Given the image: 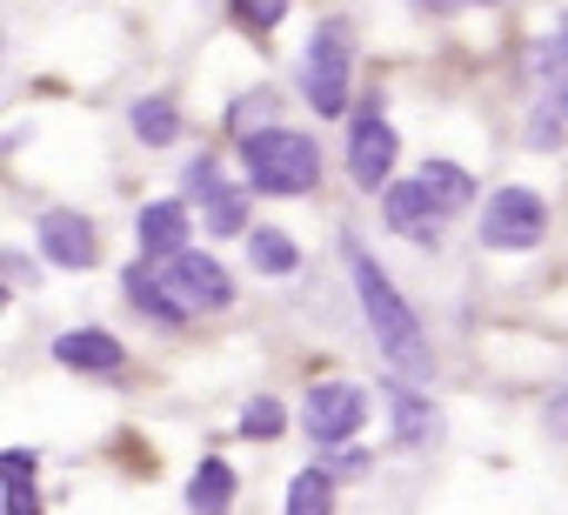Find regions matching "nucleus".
<instances>
[{"instance_id": "obj_1", "label": "nucleus", "mask_w": 568, "mask_h": 515, "mask_svg": "<svg viewBox=\"0 0 568 515\" xmlns=\"http://www.w3.org/2000/svg\"><path fill=\"white\" fill-rule=\"evenodd\" d=\"M342 262H348V282H355V295H362V315H368V329H375V349L388 355V368H395L402 382H428V375H435V355H428L422 315L402 302L395 275L375 262V254H368L355 234H342Z\"/></svg>"}, {"instance_id": "obj_2", "label": "nucleus", "mask_w": 568, "mask_h": 515, "mask_svg": "<svg viewBox=\"0 0 568 515\" xmlns=\"http://www.w3.org/2000/svg\"><path fill=\"white\" fill-rule=\"evenodd\" d=\"M241 174L254 194H315L322 188V148L295 128H267L241 141Z\"/></svg>"}, {"instance_id": "obj_3", "label": "nucleus", "mask_w": 568, "mask_h": 515, "mask_svg": "<svg viewBox=\"0 0 568 515\" xmlns=\"http://www.w3.org/2000/svg\"><path fill=\"white\" fill-rule=\"evenodd\" d=\"M302 101L322 114V121H342L348 101H355V28L342 14H328L315 34H308V54H302Z\"/></svg>"}, {"instance_id": "obj_4", "label": "nucleus", "mask_w": 568, "mask_h": 515, "mask_svg": "<svg viewBox=\"0 0 568 515\" xmlns=\"http://www.w3.org/2000/svg\"><path fill=\"white\" fill-rule=\"evenodd\" d=\"M395 154H402V141H395V128L382 114V88H368L355 101V128H348V181L362 194H375V188L388 194L395 188Z\"/></svg>"}, {"instance_id": "obj_5", "label": "nucleus", "mask_w": 568, "mask_h": 515, "mask_svg": "<svg viewBox=\"0 0 568 515\" xmlns=\"http://www.w3.org/2000/svg\"><path fill=\"white\" fill-rule=\"evenodd\" d=\"M548 234V201L535 188H495L488 208H481V248H501V254H521V248H541Z\"/></svg>"}, {"instance_id": "obj_6", "label": "nucleus", "mask_w": 568, "mask_h": 515, "mask_svg": "<svg viewBox=\"0 0 568 515\" xmlns=\"http://www.w3.org/2000/svg\"><path fill=\"white\" fill-rule=\"evenodd\" d=\"M362 422H368V395L355 382H315L308 402H302V428L315 435V448H335L342 455V442L362 435Z\"/></svg>"}, {"instance_id": "obj_7", "label": "nucleus", "mask_w": 568, "mask_h": 515, "mask_svg": "<svg viewBox=\"0 0 568 515\" xmlns=\"http://www.w3.org/2000/svg\"><path fill=\"white\" fill-rule=\"evenodd\" d=\"M161 282H168V295L187 315H221L234 302V275L214 262V254H201V248H187L181 262H161Z\"/></svg>"}, {"instance_id": "obj_8", "label": "nucleus", "mask_w": 568, "mask_h": 515, "mask_svg": "<svg viewBox=\"0 0 568 515\" xmlns=\"http://www.w3.org/2000/svg\"><path fill=\"white\" fill-rule=\"evenodd\" d=\"M41 254L54 269H94L101 262V234H94V221L88 214H74V208H48L41 214Z\"/></svg>"}, {"instance_id": "obj_9", "label": "nucleus", "mask_w": 568, "mask_h": 515, "mask_svg": "<svg viewBox=\"0 0 568 515\" xmlns=\"http://www.w3.org/2000/svg\"><path fill=\"white\" fill-rule=\"evenodd\" d=\"M382 221L395 228V234H408V241H422V248H435L442 241V221H448V208L422 188V181H395L388 194H382Z\"/></svg>"}, {"instance_id": "obj_10", "label": "nucleus", "mask_w": 568, "mask_h": 515, "mask_svg": "<svg viewBox=\"0 0 568 515\" xmlns=\"http://www.w3.org/2000/svg\"><path fill=\"white\" fill-rule=\"evenodd\" d=\"M134 234H141V262H181L187 254V201H174V194H161V201H148L141 208V221H134Z\"/></svg>"}, {"instance_id": "obj_11", "label": "nucleus", "mask_w": 568, "mask_h": 515, "mask_svg": "<svg viewBox=\"0 0 568 515\" xmlns=\"http://www.w3.org/2000/svg\"><path fill=\"white\" fill-rule=\"evenodd\" d=\"M54 362L74 368V375H121L128 368V349L108 329H68V335H54Z\"/></svg>"}, {"instance_id": "obj_12", "label": "nucleus", "mask_w": 568, "mask_h": 515, "mask_svg": "<svg viewBox=\"0 0 568 515\" xmlns=\"http://www.w3.org/2000/svg\"><path fill=\"white\" fill-rule=\"evenodd\" d=\"M388 422H395V448H428V442H442L435 402H428L422 388H408V382H388Z\"/></svg>"}, {"instance_id": "obj_13", "label": "nucleus", "mask_w": 568, "mask_h": 515, "mask_svg": "<svg viewBox=\"0 0 568 515\" xmlns=\"http://www.w3.org/2000/svg\"><path fill=\"white\" fill-rule=\"evenodd\" d=\"M121 295H128L134 315H148V322H161V329H181V322H187V309L168 295V282H161L154 262H134V269L121 275Z\"/></svg>"}, {"instance_id": "obj_14", "label": "nucleus", "mask_w": 568, "mask_h": 515, "mask_svg": "<svg viewBox=\"0 0 568 515\" xmlns=\"http://www.w3.org/2000/svg\"><path fill=\"white\" fill-rule=\"evenodd\" d=\"M234 462H221V455H207L201 468H194V482H187V515H227L234 508Z\"/></svg>"}, {"instance_id": "obj_15", "label": "nucleus", "mask_w": 568, "mask_h": 515, "mask_svg": "<svg viewBox=\"0 0 568 515\" xmlns=\"http://www.w3.org/2000/svg\"><path fill=\"white\" fill-rule=\"evenodd\" d=\"M247 262H254V275L281 282V275L302 269V248H295V234H281V228H254L247 234Z\"/></svg>"}, {"instance_id": "obj_16", "label": "nucleus", "mask_w": 568, "mask_h": 515, "mask_svg": "<svg viewBox=\"0 0 568 515\" xmlns=\"http://www.w3.org/2000/svg\"><path fill=\"white\" fill-rule=\"evenodd\" d=\"M34 468H41V455H34V448H8V455H0V482H8V515H41Z\"/></svg>"}, {"instance_id": "obj_17", "label": "nucleus", "mask_w": 568, "mask_h": 515, "mask_svg": "<svg viewBox=\"0 0 568 515\" xmlns=\"http://www.w3.org/2000/svg\"><path fill=\"white\" fill-rule=\"evenodd\" d=\"M247 201H254V188H234V181H227L221 194H207V201H201L207 234H214V241H227V234H254V228H247Z\"/></svg>"}, {"instance_id": "obj_18", "label": "nucleus", "mask_w": 568, "mask_h": 515, "mask_svg": "<svg viewBox=\"0 0 568 515\" xmlns=\"http://www.w3.org/2000/svg\"><path fill=\"white\" fill-rule=\"evenodd\" d=\"M535 74H541V108H555L561 121H568V41L561 34H548L541 48H535Z\"/></svg>"}, {"instance_id": "obj_19", "label": "nucleus", "mask_w": 568, "mask_h": 515, "mask_svg": "<svg viewBox=\"0 0 568 515\" xmlns=\"http://www.w3.org/2000/svg\"><path fill=\"white\" fill-rule=\"evenodd\" d=\"M415 181H422L448 214H462V208H468V194H475V174H468V168H455V161H422V174H415Z\"/></svg>"}, {"instance_id": "obj_20", "label": "nucleus", "mask_w": 568, "mask_h": 515, "mask_svg": "<svg viewBox=\"0 0 568 515\" xmlns=\"http://www.w3.org/2000/svg\"><path fill=\"white\" fill-rule=\"evenodd\" d=\"M128 121H134V134H141L148 148H168V141L181 134V108H174L168 94H148V101H134V114H128Z\"/></svg>"}, {"instance_id": "obj_21", "label": "nucleus", "mask_w": 568, "mask_h": 515, "mask_svg": "<svg viewBox=\"0 0 568 515\" xmlns=\"http://www.w3.org/2000/svg\"><path fill=\"white\" fill-rule=\"evenodd\" d=\"M328 508H335V475L315 462L288 482V515H328Z\"/></svg>"}, {"instance_id": "obj_22", "label": "nucleus", "mask_w": 568, "mask_h": 515, "mask_svg": "<svg viewBox=\"0 0 568 515\" xmlns=\"http://www.w3.org/2000/svg\"><path fill=\"white\" fill-rule=\"evenodd\" d=\"M274 114H281V101H274L267 88H254V94H241V101L227 108V134H234V141L267 134V128H274Z\"/></svg>"}, {"instance_id": "obj_23", "label": "nucleus", "mask_w": 568, "mask_h": 515, "mask_svg": "<svg viewBox=\"0 0 568 515\" xmlns=\"http://www.w3.org/2000/svg\"><path fill=\"white\" fill-rule=\"evenodd\" d=\"M281 428H288V408H281L274 395H254V402L241 408V435H247V442H274Z\"/></svg>"}, {"instance_id": "obj_24", "label": "nucleus", "mask_w": 568, "mask_h": 515, "mask_svg": "<svg viewBox=\"0 0 568 515\" xmlns=\"http://www.w3.org/2000/svg\"><path fill=\"white\" fill-rule=\"evenodd\" d=\"M281 14H288V8H281V0H267V8H254V0H241V8H227V21H234V28H254V34L281 28Z\"/></svg>"}, {"instance_id": "obj_25", "label": "nucleus", "mask_w": 568, "mask_h": 515, "mask_svg": "<svg viewBox=\"0 0 568 515\" xmlns=\"http://www.w3.org/2000/svg\"><path fill=\"white\" fill-rule=\"evenodd\" d=\"M555 134H561V114H555V108H541V114L528 121V148H561Z\"/></svg>"}, {"instance_id": "obj_26", "label": "nucleus", "mask_w": 568, "mask_h": 515, "mask_svg": "<svg viewBox=\"0 0 568 515\" xmlns=\"http://www.w3.org/2000/svg\"><path fill=\"white\" fill-rule=\"evenodd\" d=\"M541 422H548V435H555V442H568V382H561V388L548 395V408H541Z\"/></svg>"}, {"instance_id": "obj_27", "label": "nucleus", "mask_w": 568, "mask_h": 515, "mask_svg": "<svg viewBox=\"0 0 568 515\" xmlns=\"http://www.w3.org/2000/svg\"><path fill=\"white\" fill-rule=\"evenodd\" d=\"M368 462H375V455H362V448H342V455L328 462V475H362Z\"/></svg>"}, {"instance_id": "obj_28", "label": "nucleus", "mask_w": 568, "mask_h": 515, "mask_svg": "<svg viewBox=\"0 0 568 515\" xmlns=\"http://www.w3.org/2000/svg\"><path fill=\"white\" fill-rule=\"evenodd\" d=\"M561 41H568V14H561Z\"/></svg>"}]
</instances>
